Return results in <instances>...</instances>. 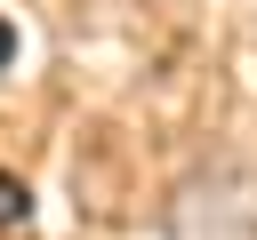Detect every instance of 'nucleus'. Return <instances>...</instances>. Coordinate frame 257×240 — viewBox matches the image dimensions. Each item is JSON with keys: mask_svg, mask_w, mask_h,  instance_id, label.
Instances as JSON below:
<instances>
[{"mask_svg": "<svg viewBox=\"0 0 257 240\" xmlns=\"http://www.w3.org/2000/svg\"><path fill=\"white\" fill-rule=\"evenodd\" d=\"M169 240H257V168H201L169 208Z\"/></svg>", "mask_w": 257, "mask_h": 240, "instance_id": "nucleus-1", "label": "nucleus"}, {"mask_svg": "<svg viewBox=\"0 0 257 240\" xmlns=\"http://www.w3.org/2000/svg\"><path fill=\"white\" fill-rule=\"evenodd\" d=\"M24 216H32V192H24V184L0 168V224H24Z\"/></svg>", "mask_w": 257, "mask_h": 240, "instance_id": "nucleus-2", "label": "nucleus"}, {"mask_svg": "<svg viewBox=\"0 0 257 240\" xmlns=\"http://www.w3.org/2000/svg\"><path fill=\"white\" fill-rule=\"evenodd\" d=\"M0 64H16V24L0 16Z\"/></svg>", "mask_w": 257, "mask_h": 240, "instance_id": "nucleus-3", "label": "nucleus"}]
</instances>
